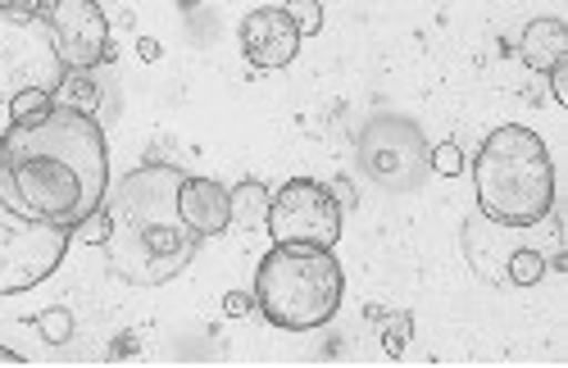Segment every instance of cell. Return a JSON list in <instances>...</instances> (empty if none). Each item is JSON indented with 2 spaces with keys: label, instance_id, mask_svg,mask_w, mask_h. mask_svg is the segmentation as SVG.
<instances>
[{
  "label": "cell",
  "instance_id": "12",
  "mask_svg": "<svg viewBox=\"0 0 568 368\" xmlns=\"http://www.w3.org/2000/svg\"><path fill=\"white\" fill-rule=\"evenodd\" d=\"M55 105H69V110H82V114H97L101 105V86L91 82V69H69L64 82L55 86Z\"/></svg>",
  "mask_w": 568,
  "mask_h": 368
},
{
  "label": "cell",
  "instance_id": "20",
  "mask_svg": "<svg viewBox=\"0 0 568 368\" xmlns=\"http://www.w3.org/2000/svg\"><path fill=\"white\" fill-rule=\"evenodd\" d=\"M433 168H437L442 177H459V173H464V151H459L455 142L433 146Z\"/></svg>",
  "mask_w": 568,
  "mask_h": 368
},
{
  "label": "cell",
  "instance_id": "23",
  "mask_svg": "<svg viewBox=\"0 0 568 368\" xmlns=\"http://www.w3.org/2000/svg\"><path fill=\"white\" fill-rule=\"evenodd\" d=\"M136 55L146 60V64H155V60H160V41H155V37H141V41H136Z\"/></svg>",
  "mask_w": 568,
  "mask_h": 368
},
{
  "label": "cell",
  "instance_id": "15",
  "mask_svg": "<svg viewBox=\"0 0 568 368\" xmlns=\"http://www.w3.org/2000/svg\"><path fill=\"white\" fill-rule=\"evenodd\" d=\"M51 110H55V91L32 86V91H19V96L10 101V123H37V119H45Z\"/></svg>",
  "mask_w": 568,
  "mask_h": 368
},
{
  "label": "cell",
  "instance_id": "10",
  "mask_svg": "<svg viewBox=\"0 0 568 368\" xmlns=\"http://www.w3.org/2000/svg\"><path fill=\"white\" fill-rule=\"evenodd\" d=\"M178 214L192 233L205 242V237H219L232 227V192L214 177H182L178 187Z\"/></svg>",
  "mask_w": 568,
  "mask_h": 368
},
{
  "label": "cell",
  "instance_id": "19",
  "mask_svg": "<svg viewBox=\"0 0 568 368\" xmlns=\"http://www.w3.org/2000/svg\"><path fill=\"white\" fill-rule=\"evenodd\" d=\"M73 237L87 242V246H105V237H110V214H105V205L91 214L87 223H78V227H73Z\"/></svg>",
  "mask_w": 568,
  "mask_h": 368
},
{
  "label": "cell",
  "instance_id": "14",
  "mask_svg": "<svg viewBox=\"0 0 568 368\" xmlns=\"http://www.w3.org/2000/svg\"><path fill=\"white\" fill-rule=\"evenodd\" d=\"M505 273L514 287H537L546 278V255L532 251V246H514L509 259H505Z\"/></svg>",
  "mask_w": 568,
  "mask_h": 368
},
{
  "label": "cell",
  "instance_id": "2",
  "mask_svg": "<svg viewBox=\"0 0 568 368\" xmlns=\"http://www.w3.org/2000/svg\"><path fill=\"white\" fill-rule=\"evenodd\" d=\"M182 177H186L182 168L151 160L105 192V214H110L105 259L114 278L132 287H164L196 259L201 237L178 214Z\"/></svg>",
  "mask_w": 568,
  "mask_h": 368
},
{
  "label": "cell",
  "instance_id": "16",
  "mask_svg": "<svg viewBox=\"0 0 568 368\" xmlns=\"http://www.w3.org/2000/svg\"><path fill=\"white\" fill-rule=\"evenodd\" d=\"M32 328L51 341V346H64L69 337H73V314L64 309V305H51V309H41L37 318H32Z\"/></svg>",
  "mask_w": 568,
  "mask_h": 368
},
{
  "label": "cell",
  "instance_id": "1",
  "mask_svg": "<svg viewBox=\"0 0 568 368\" xmlns=\"http://www.w3.org/2000/svg\"><path fill=\"white\" fill-rule=\"evenodd\" d=\"M110 151L97 114L55 105L37 123H10L0 136V201L37 223L73 227L105 205Z\"/></svg>",
  "mask_w": 568,
  "mask_h": 368
},
{
  "label": "cell",
  "instance_id": "24",
  "mask_svg": "<svg viewBox=\"0 0 568 368\" xmlns=\"http://www.w3.org/2000/svg\"><path fill=\"white\" fill-rule=\"evenodd\" d=\"M19 359H23L19 350H6V346H0V364H19Z\"/></svg>",
  "mask_w": 568,
  "mask_h": 368
},
{
  "label": "cell",
  "instance_id": "6",
  "mask_svg": "<svg viewBox=\"0 0 568 368\" xmlns=\"http://www.w3.org/2000/svg\"><path fill=\"white\" fill-rule=\"evenodd\" d=\"M73 233L60 223L23 218L0 201V296H23L41 287L64 264Z\"/></svg>",
  "mask_w": 568,
  "mask_h": 368
},
{
  "label": "cell",
  "instance_id": "21",
  "mask_svg": "<svg viewBox=\"0 0 568 368\" xmlns=\"http://www.w3.org/2000/svg\"><path fill=\"white\" fill-rule=\"evenodd\" d=\"M546 78H550V86H555V101H559V105H568V60H559Z\"/></svg>",
  "mask_w": 568,
  "mask_h": 368
},
{
  "label": "cell",
  "instance_id": "11",
  "mask_svg": "<svg viewBox=\"0 0 568 368\" xmlns=\"http://www.w3.org/2000/svg\"><path fill=\"white\" fill-rule=\"evenodd\" d=\"M559 60H568V28L564 19H532L524 28V64L532 73H550Z\"/></svg>",
  "mask_w": 568,
  "mask_h": 368
},
{
  "label": "cell",
  "instance_id": "18",
  "mask_svg": "<svg viewBox=\"0 0 568 368\" xmlns=\"http://www.w3.org/2000/svg\"><path fill=\"white\" fill-rule=\"evenodd\" d=\"M292 14V23L301 28V37H314L318 28H323V6L318 0H292V6H282Z\"/></svg>",
  "mask_w": 568,
  "mask_h": 368
},
{
  "label": "cell",
  "instance_id": "4",
  "mask_svg": "<svg viewBox=\"0 0 568 368\" xmlns=\"http://www.w3.org/2000/svg\"><path fill=\"white\" fill-rule=\"evenodd\" d=\"M346 296L342 259L327 246H277L255 268V305L282 333H314L333 324Z\"/></svg>",
  "mask_w": 568,
  "mask_h": 368
},
{
  "label": "cell",
  "instance_id": "17",
  "mask_svg": "<svg viewBox=\"0 0 568 368\" xmlns=\"http://www.w3.org/2000/svg\"><path fill=\"white\" fill-rule=\"evenodd\" d=\"M409 333H414V318H409V314H387V318H383V346H387V355H392V359H400V355H405Z\"/></svg>",
  "mask_w": 568,
  "mask_h": 368
},
{
  "label": "cell",
  "instance_id": "7",
  "mask_svg": "<svg viewBox=\"0 0 568 368\" xmlns=\"http://www.w3.org/2000/svg\"><path fill=\"white\" fill-rule=\"evenodd\" d=\"M268 237L277 246H327L342 242V201L314 177H292L268 196Z\"/></svg>",
  "mask_w": 568,
  "mask_h": 368
},
{
  "label": "cell",
  "instance_id": "13",
  "mask_svg": "<svg viewBox=\"0 0 568 368\" xmlns=\"http://www.w3.org/2000/svg\"><path fill=\"white\" fill-rule=\"evenodd\" d=\"M264 218H268V192L255 177H246L242 187L232 192V223L236 227H264Z\"/></svg>",
  "mask_w": 568,
  "mask_h": 368
},
{
  "label": "cell",
  "instance_id": "8",
  "mask_svg": "<svg viewBox=\"0 0 568 368\" xmlns=\"http://www.w3.org/2000/svg\"><path fill=\"white\" fill-rule=\"evenodd\" d=\"M45 14H51L64 69H97L110 60V19L97 0H55Z\"/></svg>",
  "mask_w": 568,
  "mask_h": 368
},
{
  "label": "cell",
  "instance_id": "3",
  "mask_svg": "<svg viewBox=\"0 0 568 368\" xmlns=\"http://www.w3.org/2000/svg\"><path fill=\"white\" fill-rule=\"evenodd\" d=\"M478 209L500 227H537L555 209V164L546 142L524 123H500L473 160Z\"/></svg>",
  "mask_w": 568,
  "mask_h": 368
},
{
  "label": "cell",
  "instance_id": "22",
  "mask_svg": "<svg viewBox=\"0 0 568 368\" xmlns=\"http://www.w3.org/2000/svg\"><path fill=\"white\" fill-rule=\"evenodd\" d=\"M251 305H255V300H251L246 292H227V296H223V314H227V318H242Z\"/></svg>",
  "mask_w": 568,
  "mask_h": 368
},
{
  "label": "cell",
  "instance_id": "9",
  "mask_svg": "<svg viewBox=\"0 0 568 368\" xmlns=\"http://www.w3.org/2000/svg\"><path fill=\"white\" fill-rule=\"evenodd\" d=\"M301 28L282 6H260L242 19V51L251 69H287L301 55Z\"/></svg>",
  "mask_w": 568,
  "mask_h": 368
},
{
  "label": "cell",
  "instance_id": "5",
  "mask_svg": "<svg viewBox=\"0 0 568 368\" xmlns=\"http://www.w3.org/2000/svg\"><path fill=\"white\" fill-rule=\"evenodd\" d=\"M64 60L55 45L51 14L28 0H0V101H14L19 91H55L64 82Z\"/></svg>",
  "mask_w": 568,
  "mask_h": 368
}]
</instances>
